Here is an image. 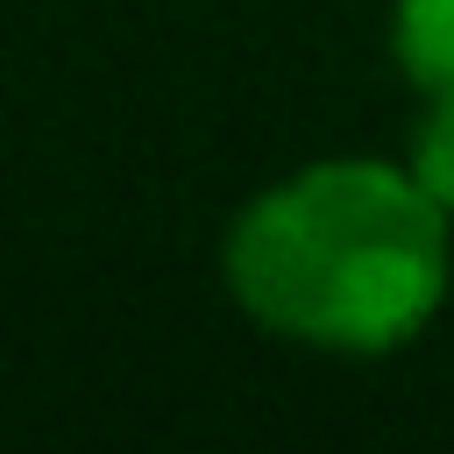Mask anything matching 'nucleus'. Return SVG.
Here are the masks:
<instances>
[{
	"instance_id": "2",
	"label": "nucleus",
	"mask_w": 454,
	"mask_h": 454,
	"mask_svg": "<svg viewBox=\"0 0 454 454\" xmlns=\"http://www.w3.org/2000/svg\"><path fill=\"white\" fill-rule=\"evenodd\" d=\"M383 50L411 99H454V0H390Z\"/></svg>"
},
{
	"instance_id": "1",
	"label": "nucleus",
	"mask_w": 454,
	"mask_h": 454,
	"mask_svg": "<svg viewBox=\"0 0 454 454\" xmlns=\"http://www.w3.org/2000/svg\"><path fill=\"white\" fill-rule=\"evenodd\" d=\"M227 305L326 362H390L454 298V220L383 149H326L262 177L213 248Z\"/></svg>"
},
{
	"instance_id": "3",
	"label": "nucleus",
	"mask_w": 454,
	"mask_h": 454,
	"mask_svg": "<svg viewBox=\"0 0 454 454\" xmlns=\"http://www.w3.org/2000/svg\"><path fill=\"white\" fill-rule=\"evenodd\" d=\"M397 156L433 192V206L454 220V99H411V128H404Z\"/></svg>"
}]
</instances>
